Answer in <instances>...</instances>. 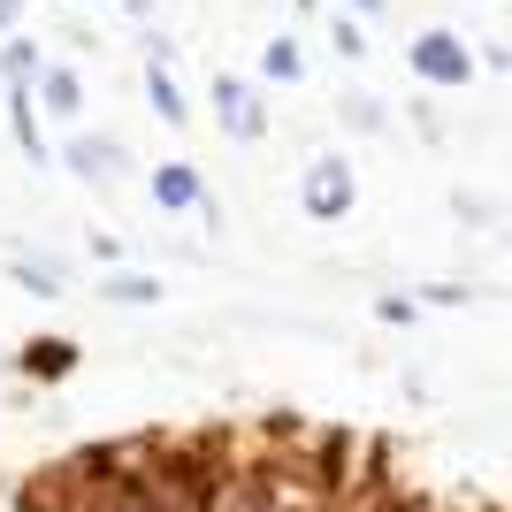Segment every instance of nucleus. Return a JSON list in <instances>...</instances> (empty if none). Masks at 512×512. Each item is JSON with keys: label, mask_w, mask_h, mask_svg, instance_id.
Wrapping results in <instances>:
<instances>
[{"label": "nucleus", "mask_w": 512, "mask_h": 512, "mask_svg": "<svg viewBox=\"0 0 512 512\" xmlns=\"http://www.w3.org/2000/svg\"><path fill=\"white\" fill-rule=\"evenodd\" d=\"M306 214L314 222H344L352 214V169H344V153H321L314 169H306Z\"/></svg>", "instance_id": "obj_1"}, {"label": "nucleus", "mask_w": 512, "mask_h": 512, "mask_svg": "<svg viewBox=\"0 0 512 512\" xmlns=\"http://www.w3.org/2000/svg\"><path fill=\"white\" fill-rule=\"evenodd\" d=\"M413 69H421L428 85H467V46L451 39V31H421V39H413Z\"/></svg>", "instance_id": "obj_2"}, {"label": "nucleus", "mask_w": 512, "mask_h": 512, "mask_svg": "<svg viewBox=\"0 0 512 512\" xmlns=\"http://www.w3.org/2000/svg\"><path fill=\"white\" fill-rule=\"evenodd\" d=\"M153 199H161L169 214H199L207 207V184H199L192 161H161V169H153Z\"/></svg>", "instance_id": "obj_3"}, {"label": "nucleus", "mask_w": 512, "mask_h": 512, "mask_svg": "<svg viewBox=\"0 0 512 512\" xmlns=\"http://www.w3.org/2000/svg\"><path fill=\"white\" fill-rule=\"evenodd\" d=\"M214 115H222L230 138H260V107H253V92L237 85V77H214Z\"/></svg>", "instance_id": "obj_4"}, {"label": "nucleus", "mask_w": 512, "mask_h": 512, "mask_svg": "<svg viewBox=\"0 0 512 512\" xmlns=\"http://www.w3.org/2000/svg\"><path fill=\"white\" fill-rule=\"evenodd\" d=\"M69 169H77V176H115V169H123V153L107 146V138H77V146H69Z\"/></svg>", "instance_id": "obj_5"}, {"label": "nucleus", "mask_w": 512, "mask_h": 512, "mask_svg": "<svg viewBox=\"0 0 512 512\" xmlns=\"http://www.w3.org/2000/svg\"><path fill=\"white\" fill-rule=\"evenodd\" d=\"M146 100H153V115H161V123H184V92L169 85V69H161V62L146 69Z\"/></svg>", "instance_id": "obj_6"}, {"label": "nucleus", "mask_w": 512, "mask_h": 512, "mask_svg": "<svg viewBox=\"0 0 512 512\" xmlns=\"http://www.w3.org/2000/svg\"><path fill=\"white\" fill-rule=\"evenodd\" d=\"M260 69H268L276 85H299V46H291V39H268V54H260Z\"/></svg>", "instance_id": "obj_7"}, {"label": "nucleus", "mask_w": 512, "mask_h": 512, "mask_svg": "<svg viewBox=\"0 0 512 512\" xmlns=\"http://www.w3.org/2000/svg\"><path fill=\"white\" fill-rule=\"evenodd\" d=\"M8 276H16L23 291H39V299H62V276H54V268H46V260H16V268H8Z\"/></svg>", "instance_id": "obj_8"}, {"label": "nucleus", "mask_w": 512, "mask_h": 512, "mask_svg": "<svg viewBox=\"0 0 512 512\" xmlns=\"http://www.w3.org/2000/svg\"><path fill=\"white\" fill-rule=\"evenodd\" d=\"M77 100H85V85H77L69 69H46V107H54V115H69Z\"/></svg>", "instance_id": "obj_9"}, {"label": "nucleus", "mask_w": 512, "mask_h": 512, "mask_svg": "<svg viewBox=\"0 0 512 512\" xmlns=\"http://www.w3.org/2000/svg\"><path fill=\"white\" fill-rule=\"evenodd\" d=\"M107 299H123V306H146V299H161V283H153V276H107Z\"/></svg>", "instance_id": "obj_10"}, {"label": "nucleus", "mask_w": 512, "mask_h": 512, "mask_svg": "<svg viewBox=\"0 0 512 512\" xmlns=\"http://www.w3.org/2000/svg\"><path fill=\"white\" fill-rule=\"evenodd\" d=\"M0 69H8V85L23 92V77L39 69V46H31V39H16V46H8V54H0Z\"/></svg>", "instance_id": "obj_11"}, {"label": "nucleus", "mask_w": 512, "mask_h": 512, "mask_svg": "<svg viewBox=\"0 0 512 512\" xmlns=\"http://www.w3.org/2000/svg\"><path fill=\"white\" fill-rule=\"evenodd\" d=\"M352 8H367V16H375V8H383V0H352Z\"/></svg>", "instance_id": "obj_12"}]
</instances>
